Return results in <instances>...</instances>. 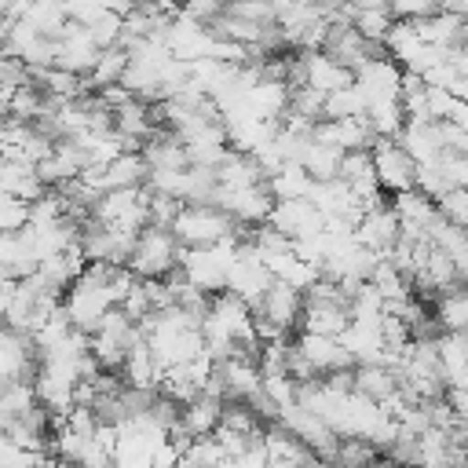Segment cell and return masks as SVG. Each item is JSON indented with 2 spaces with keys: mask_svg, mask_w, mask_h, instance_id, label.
<instances>
[{
  "mask_svg": "<svg viewBox=\"0 0 468 468\" xmlns=\"http://www.w3.org/2000/svg\"><path fill=\"white\" fill-rule=\"evenodd\" d=\"M172 230L186 249H205V245H219V241L234 238L241 230V223L216 201H186Z\"/></svg>",
  "mask_w": 468,
  "mask_h": 468,
  "instance_id": "1",
  "label": "cell"
},
{
  "mask_svg": "<svg viewBox=\"0 0 468 468\" xmlns=\"http://www.w3.org/2000/svg\"><path fill=\"white\" fill-rule=\"evenodd\" d=\"M179 256H183V241L176 238V230L150 223V227L139 230V241H135V252H132L128 267L139 278H168L179 267Z\"/></svg>",
  "mask_w": 468,
  "mask_h": 468,
  "instance_id": "2",
  "label": "cell"
},
{
  "mask_svg": "<svg viewBox=\"0 0 468 468\" xmlns=\"http://www.w3.org/2000/svg\"><path fill=\"white\" fill-rule=\"evenodd\" d=\"M373 165H377V179L388 194H402L417 186V161L413 154L399 143V139H377L373 143Z\"/></svg>",
  "mask_w": 468,
  "mask_h": 468,
  "instance_id": "3",
  "label": "cell"
},
{
  "mask_svg": "<svg viewBox=\"0 0 468 468\" xmlns=\"http://www.w3.org/2000/svg\"><path fill=\"white\" fill-rule=\"evenodd\" d=\"M399 234H402V219H399V212H395V205H391V194H384L373 208H366V216L358 219V230H355V238H358L366 249L380 252V256H388V252L395 249Z\"/></svg>",
  "mask_w": 468,
  "mask_h": 468,
  "instance_id": "4",
  "label": "cell"
},
{
  "mask_svg": "<svg viewBox=\"0 0 468 468\" xmlns=\"http://www.w3.org/2000/svg\"><path fill=\"white\" fill-rule=\"evenodd\" d=\"M267 223L278 227L285 238L300 241V238H311V234L325 230V212L311 197H289V201H274Z\"/></svg>",
  "mask_w": 468,
  "mask_h": 468,
  "instance_id": "5",
  "label": "cell"
},
{
  "mask_svg": "<svg viewBox=\"0 0 468 468\" xmlns=\"http://www.w3.org/2000/svg\"><path fill=\"white\" fill-rule=\"evenodd\" d=\"M252 311H256V314H267L274 325H282L285 333H292V329H300V314H303V289H296V285H289V282L274 278Z\"/></svg>",
  "mask_w": 468,
  "mask_h": 468,
  "instance_id": "6",
  "label": "cell"
},
{
  "mask_svg": "<svg viewBox=\"0 0 468 468\" xmlns=\"http://www.w3.org/2000/svg\"><path fill=\"white\" fill-rule=\"evenodd\" d=\"M99 51H102V48L95 44L91 29L69 18V22H66V29H62V37H58V62H55V66H62V69H69V73L88 77V73H91V66H95V58H99Z\"/></svg>",
  "mask_w": 468,
  "mask_h": 468,
  "instance_id": "7",
  "label": "cell"
},
{
  "mask_svg": "<svg viewBox=\"0 0 468 468\" xmlns=\"http://www.w3.org/2000/svg\"><path fill=\"white\" fill-rule=\"evenodd\" d=\"M0 186H4V194L26 197V201H37V197H44V194H48V183L40 179L37 161H26V157H4Z\"/></svg>",
  "mask_w": 468,
  "mask_h": 468,
  "instance_id": "8",
  "label": "cell"
},
{
  "mask_svg": "<svg viewBox=\"0 0 468 468\" xmlns=\"http://www.w3.org/2000/svg\"><path fill=\"white\" fill-rule=\"evenodd\" d=\"M303 77H307V84L311 88H318V91H340V88H347V84H355V73L351 69H344L336 58H329L322 48H314V51H307L303 48Z\"/></svg>",
  "mask_w": 468,
  "mask_h": 468,
  "instance_id": "9",
  "label": "cell"
},
{
  "mask_svg": "<svg viewBox=\"0 0 468 468\" xmlns=\"http://www.w3.org/2000/svg\"><path fill=\"white\" fill-rule=\"evenodd\" d=\"M223 399H216V395H197L194 402H186L183 406V417H179V424L194 435V439H205V435H216L219 431V424H223Z\"/></svg>",
  "mask_w": 468,
  "mask_h": 468,
  "instance_id": "10",
  "label": "cell"
},
{
  "mask_svg": "<svg viewBox=\"0 0 468 468\" xmlns=\"http://www.w3.org/2000/svg\"><path fill=\"white\" fill-rule=\"evenodd\" d=\"M146 179H150V165H146L143 150H124L121 157H113L102 168V186L106 190H117V186H146Z\"/></svg>",
  "mask_w": 468,
  "mask_h": 468,
  "instance_id": "11",
  "label": "cell"
},
{
  "mask_svg": "<svg viewBox=\"0 0 468 468\" xmlns=\"http://www.w3.org/2000/svg\"><path fill=\"white\" fill-rule=\"evenodd\" d=\"M128 62H132V55H128L124 44L102 48L99 58H95V66H91V73H88V88L99 91V88H113V84H121L124 73H128Z\"/></svg>",
  "mask_w": 468,
  "mask_h": 468,
  "instance_id": "12",
  "label": "cell"
},
{
  "mask_svg": "<svg viewBox=\"0 0 468 468\" xmlns=\"http://www.w3.org/2000/svg\"><path fill=\"white\" fill-rule=\"evenodd\" d=\"M344 154H347V150L333 146L329 139H322V135L314 132V139H311V146H307V154H303L300 165L311 172V179H336V176H340V165H344Z\"/></svg>",
  "mask_w": 468,
  "mask_h": 468,
  "instance_id": "13",
  "label": "cell"
},
{
  "mask_svg": "<svg viewBox=\"0 0 468 468\" xmlns=\"http://www.w3.org/2000/svg\"><path fill=\"white\" fill-rule=\"evenodd\" d=\"M267 186H271L274 201H289V197H307L311 186H314V179H311V172H307L303 165H282V168L267 179Z\"/></svg>",
  "mask_w": 468,
  "mask_h": 468,
  "instance_id": "14",
  "label": "cell"
},
{
  "mask_svg": "<svg viewBox=\"0 0 468 468\" xmlns=\"http://www.w3.org/2000/svg\"><path fill=\"white\" fill-rule=\"evenodd\" d=\"M369 102L362 95L358 84H347L340 91H329L325 95V121H344V117H366Z\"/></svg>",
  "mask_w": 468,
  "mask_h": 468,
  "instance_id": "15",
  "label": "cell"
},
{
  "mask_svg": "<svg viewBox=\"0 0 468 468\" xmlns=\"http://www.w3.org/2000/svg\"><path fill=\"white\" fill-rule=\"evenodd\" d=\"M377 450L380 446L362 439V435H340L333 461H336V468H369L377 461Z\"/></svg>",
  "mask_w": 468,
  "mask_h": 468,
  "instance_id": "16",
  "label": "cell"
},
{
  "mask_svg": "<svg viewBox=\"0 0 468 468\" xmlns=\"http://www.w3.org/2000/svg\"><path fill=\"white\" fill-rule=\"evenodd\" d=\"M351 22H355V29H358L362 37H369L373 44H384L399 18L391 15V7H362V11L351 15Z\"/></svg>",
  "mask_w": 468,
  "mask_h": 468,
  "instance_id": "17",
  "label": "cell"
},
{
  "mask_svg": "<svg viewBox=\"0 0 468 468\" xmlns=\"http://www.w3.org/2000/svg\"><path fill=\"white\" fill-rule=\"evenodd\" d=\"M417 190H424L431 201H442L450 190H457V183H453V176L446 172V165L435 161V165H420V168H417Z\"/></svg>",
  "mask_w": 468,
  "mask_h": 468,
  "instance_id": "18",
  "label": "cell"
},
{
  "mask_svg": "<svg viewBox=\"0 0 468 468\" xmlns=\"http://www.w3.org/2000/svg\"><path fill=\"white\" fill-rule=\"evenodd\" d=\"M29 219H33V201L15 197V194H4V205H0V227H4V234H15V230L29 227Z\"/></svg>",
  "mask_w": 468,
  "mask_h": 468,
  "instance_id": "19",
  "label": "cell"
},
{
  "mask_svg": "<svg viewBox=\"0 0 468 468\" xmlns=\"http://www.w3.org/2000/svg\"><path fill=\"white\" fill-rule=\"evenodd\" d=\"M388 7L399 22H420L435 11H442V0H388Z\"/></svg>",
  "mask_w": 468,
  "mask_h": 468,
  "instance_id": "20",
  "label": "cell"
},
{
  "mask_svg": "<svg viewBox=\"0 0 468 468\" xmlns=\"http://www.w3.org/2000/svg\"><path fill=\"white\" fill-rule=\"evenodd\" d=\"M179 11H183L186 18H194V22H201V26H212V22L227 11V0H183Z\"/></svg>",
  "mask_w": 468,
  "mask_h": 468,
  "instance_id": "21",
  "label": "cell"
},
{
  "mask_svg": "<svg viewBox=\"0 0 468 468\" xmlns=\"http://www.w3.org/2000/svg\"><path fill=\"white\" fill-rule=\"evenodd\" d=\"M439 212H442L450 223H457V227L468 230V190H464V186L450 190V194L439 201Z\"/></svg>",
  "mask_w": 468,
  "mask_h": 468,
  "instance_id": "22",
  "label": "cell"
},
{
  "mask_svg": "<svg viewBox=\"0 0 468 468\" xmlns=\"http://www.w3.org/2000/svg\"><path fill=\"white\" fill-rule=\"evenodd\" d=\"M446 402L453 406L457 420H464V424H468V384H464V388H450V391H446Z\"/></svg>",
  "mask_w": 468,
  "mask_h": 468,
  "instance_id": "23",
  "label": "cell"
},
{
  "mask_svg": "<svg viewBox=\"0 0 468 468\" xmlns=\"http://www.w3.org/2000/svg\"><path fill=\"white\" fill-rule=\"evenodd\" d=\"M355 11H362V7H388V0H347Z\"/></svg>",
  "mask_w": 468,
  "mask_h": 468,
  "instance_id": "24",
  "label": "cell"
},
{
  "mask_svg": "<svg viewBox=\"0 0 468 468\" xmlns=\"http://www.w3.org/2000/svg\"><path fill=\"white\" fill-rule=\"evenodd\" d=\"M446 11H457V15H468V0H442Z\"/></svg>",
  "mask_w": 468,
  "mask_h": 468,
  "instance_id": "25",
  "label": "cell"
},
{
  "mask_svg": "<svg viewBox=\"0 0 468 468\" xmlns=\"http://www.w3.org/2000/svg\"><path fill=\"white\" fill-rule=\"evenodd\" d=\"M161 4H168V7H179V4H183V0H161Z\"/></svg>",
  "mask_w": 468,
  "mask_h": 468,
  "instance_id": "26",
  "label": "cell"
}]
</instances>
